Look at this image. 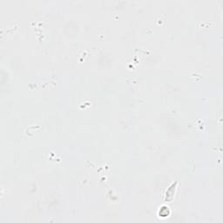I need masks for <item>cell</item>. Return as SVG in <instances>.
<instances>
[{"label":"cell","instance_id":"cell-2","mask_svg":"<svg viewBox=\"0 0 223 223\" xmlns=\"http://www.w3.org/2000/svg\"><path fill=\"white\" fill-rule=\"evenodd\" d=\"M169 214H170V209H169V208H167V207H166V206H163V207L160 209L159 215H160V217H167Z\"/></svg>","mask_w":223,"mask_h":223},{"label":"cell","instance_id":"cell-1","mask_svg":"<svg viewBox=\"0 0 223 223\" xmlns=\"http://www.w3.org/2000/svg\"><path fill=\"white\" fill-rule=\"evenodd\" d=\"M175 189H176V183L173 184L170 188H168V190L166 193V201H170L173 200L174 193H175Z\"/></svg>","mask_w":223,"mask_h":223}]
</instances>
